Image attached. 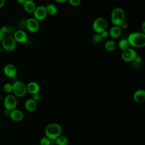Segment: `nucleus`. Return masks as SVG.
<instances>
[{
    "label": "nucleus",
    "mask_w": 145,
    "mask_h": 145,
    "mask_svg": "<svg viewBox=\"0 0 145 145\" xmlns=\"http://www.w3.org/2000/svg\"><path fill=\"white\" fill-rule=\"evenodd\" d=\"M23 6L25 11L29 14L33 13L37 7L35 2L33 0H26Z\"/></svg>",
    "instance_id": "dca6fc26"
},
{
    "label": "nucleus",
    "mask_w": 145,
    "mask_h": 145,
    "mask_svg": "<svg viewBox=\"0 0 145 145\" xmlns=\"http://www.w3.org/2000/svg\"><path fill=\"white\" fill-rule=\"evenodd\" d=\"M127 40L130 46L134 48H142L145 46V33L142 32H134L130 33Z\"/></svg>",
    "instance_id": "f257e3e1"
},
{
    "label": "nucleus",
    "mask_w": 145,
    "mask_h": 145,
    "mask_svg": "<svg viewBox=\"0 0 145 145\" xmlns=\"http://www.w3.org/2000/svg\"><path fill=\"white\" fill-rule=\"evenodd\" d=\"M137 55L138 54L134 49L129 48L128 49L122 51L121 53V58L126 62H131L134 61Z\"/></svg>",
    "instance_id": "6e6552de"
},
{
    "label": "nucleus",
    "mask_w": 145,
    "mask_h": 145,
    "mask_svg": "<svg viewBox=\"0 0 145 145\" xmlns=\"http://www.w3.org/2000/svg\"><path fill=\"white\" fill-rule=\"evenodd\" d=\"M62 132V126L58 123L53 122L48 124L45 128L44 134L46 137L50 140H54Z\"/></svg>",
    "instance_id": "f03ea898"
},
{
    "label": "nucleus",
    "mask_w": 145,
    "mask_h": 145,
    "mask_svg": "<svg viewBox=\"0 0 145 145\" xmlns=\"http://www.w3.org/2000/svg\"><path fill=\"white\" fill-rule=\"evenodd\" d=\"M1 95H0V101H1Z\"/></svg>",
    "instance_id": "4c0bfd02"
},
{
    "label": "nucleus",
    "mask_w": 145,
    "mask_h": 145,
    "mask_svg": "<svg viewBox=\"0 0 145 145\" xmlns=\"http://www.w3.org/2000/svg\"><path fill=\"white\" fill-rule=\"evenodd\" d=\"M100 35H101V37H103V39H106V38H108V37H109V32H108V31H107L106 29V30H105V31H103L102 32H101L100 33Z\"/></svg>",
    "instance_id": "cd10ccee"
},
{
    "label": "nucleus",
    "mask_w": 145,
    "mask_h": 145,
    "mask_svg": "<svg viewBox=\"0 0 145 145\" xmlns=\"http://www.w3.org/2000/svg\"><path fill=\"white\" fill-rule=\"evenodd\" d=\"M144 26H145V22H143V24H142V32L143 33H145V31H144Z\"/></svg>",
    "instance_id": "c9c22d12"
},
{
    "label": "nucleus",
    "mask_w": 145,
    "mask_h": 145,
    "mask_svg": "<svg viewBox=\"0 0 145 145\" xmlns=\"http://www.w3.org/2000/svg\"><path fill=\"white\" fill-rule=\"evenodd\" d=\"M5 4V0H0V8H2Z\"/></svg>",
    "instance_id": "473e14b6"
},
{
    "label": "nucleus",
    "mask_w": 145,
    "mask_h": 145,
    "mask_svg": "<svg viewBox=\"0 0 145 145\" xmlns=\"http://www.w3.org/2000/svg\"><path fill=\"white\" fill-rule=\"evenodd\" d=\"M3 89L6 93H10L12 91V84L10 83H6L3 86Z\"/></svg>",
    "instance_id": "b1692460"
},
{
    "label": "nucleus",
    "mask_w": 145,
    "mask_h": 145,
    "mask_svg": "<svg viewBox=\"0 0 145 145\" xmlns=\"http://www.w3.org/2000/svg\"><path fill=\"white\" fill-rule=\"evenodd\" d=\"M51 141L49 138L46 137H42L40 140V145H50Z\"/></svg>",
    "instance_id": "393cba45"
},
{
    "label": "nucleus",
    "mask_w": 145,
    "mask_h": 145,
    "mask_svg": "<svg viewBox=\"0 0 145 145\" xmlns=\"http://www.w3.org/2000/svg\"><path fill=\"white\" fill-rule=\"evenodd\" d=\"M1 31L5 35L6 33H8V27L7 26H6V25H4V26H2L1 28H0Z\"/></svg>",
    "instance_id": "c756f323"
},
{
    "label": "nucleus",
    "mask_w": 145,
    "mask_h": 145,
    "mask_svg": "<svg viewBox=\"0 0 145 145\" xmlns=\"http://www.w3.org/2000/svg\"><path fill=\"white\" fill-rule=\"evenodd\" d=\"M45 8L48 15L50 16L55 15L58 12V8L57 6L52 3L48 4L46 6H45Z\"/></svg>",
    "instance_id": "6ab92c4d"
},
{
    "label": "nucleus",
    "mask_w": 145,
    "mask_h": 145,
    "mask_svg": "<svg viewBox=\"0 0 145 145\" xmlns=\"http://www.w3.org/2000/svg\"><path fill=\"white\" fill-rule=\"evenodd\" d=\"M133 99L137 103H141L145 100V91L142 89H138L133 94Z\"/></svg>",
    "instance_id": "2eb2a0df"
},
{
    "label": "nucleus",
    "mask_w": 145,
    "mask_h": 145,
    "mask_svg": "<svg viewBox=\"0 0 145 145\" xmlns=\"http://www.w3.org/2000/svg\"><path fill=\"white\" fill-rule=\"evenodd\" d=\"M5 109L8 111H11L16 109L18 105V101L14 95L8 94L6 95L3 100Z\"/></svg>",
    "instance_id": "0eeeda50"
},
{
    "label": "nucleus",
    "mask_w": 145,
    "mask_h": 145,
    "mask_svg": "<svg viewBox=\"0 0 145 145\" xmlns=\"http://www.w3.org/2000/svg\"><path fill=\"white\" fill-rule=\"evenodd\" d=\"M56 2L58 3H63L64 2H65L66 1H67V0H54Z\"/></svg>",
    "instance_id": "f704fd0d"
},
{
    "label": "nucleus",
    "mask_w": 145,
    "mask_h": 145,
    "mask_svg": "<svg viewBox=\"0 0 145 145\" xmlns=\"http://www.w3.org/2000/svg\"><path fill=\"white\" fill-rule=\"evenodd\" d=\"M33 18L38 20L39 22L43 21L45 20L48 15L45 6H39L35 8L33 12Z\"/></svg>",
    "instance_id": "1a4fd4ad"
},
{
    "label": "nucleus",
    "mask_w": 145,
    "mask_h": 145,
    "mask_svg": "<svg viewBox=\"0 0 145 145\" xmlns=\"http://www.w3.org/2000/svg\"><path fill=\"white\" fill-rule=\"evenodd\" d=\"M1 42L3 49L9 52L14 51L17 46L16 41L15 40L13 36L11 35L5 36Z\"/></svg>",
    "instance_id": "39448f33"
},
{
    "label": "nucleus",
    "mask_w": 145,
    "mask_h": 145,
    "mask_svg": "<svg viewBox=\"0 0 145 145\" xmlns=\"http://www.w3.org/2000/svg\"><path fill=\"white\" fill-rule=\"evenodd\" d=\"M56 145H68L69 139L65 135H61L54 140Z\"/></svg>",
    "instance_id": "412c9836"
},
{
    "label": "nucleus",
    "mask_w": 145,
    "mask_h": 145,
    "mask_svg": "<svg viewBox=\"0 0 145 145\" xmlns=\"http://www.w3.org/2000/svg\"><path fill=\"white\" fill-rule=\"evenodd\" d=\"M25 26L28 31L31 33L37 32L40 28L39 22L34 18H29L25 21Z\"/></svg>",
    "instance_id": "9d476101"
},
{
    "label": "nucleus",
    "mask_w": 145,
    "mask_h": 145,
    "mask_svg": "<svg viewBox=\"0 0 145 145\" xmlns=\"http://www.w3.org/2000/svg\"><path fill=\"white\" fill-rule=\"evenodd\" d=\"M12 84V91L15 97H23L27 93L26 85L22 82L17 80L14 82Z\"/></svg>",
    "instance_id": "20e7f679"
},
{
    "label": "nucleus",
    "mask_w": 145,
    "mask_h": 145,
    "mask_svg": "<svg viewBox=\"0 0 145 145\" xmlns=\"http://www.w3.org/2000/svg\"><path fill=\"white\" fill-rule=\"evenodd\" d=\"M13 37L16 42L25 43L28 40V36L27 33L22 29H18L14 33Z\"/></svg>",
    "instance_id": "f8f14e48"
},
{
    "label": "nucleus",
    "mask_w": 145,
    "mask_h": 145,
    "mask_svg": "<svg viewBox=\"0 0 145 145\" xmlns=\"http://www.w3.org/2000/svg\"><path fill=\"white\" fill-rule=\"evenodd\" d=\"M3 73L9 78H14L17 75L16 67L12 64H7L3 67Z\"/></svg>",
    "instance_id": "9b49d317"
},
{
    "label": "nucleus",
    "mask_w": 145,
    "mask_h": 145,
    "mask_svg": "<svg viewBox=\"0 0 145 145\" xmlns=\"http://www.w3.org/2000/svg\"><path fill=\"white\" fill-rule=\"evenodd\" d=\"M8 116L12 121L15 122L21 121L24 118V113L23 112L17 109L10 111Z\"/></svg>",
    "instance_id": "ddd939ff"
},
{
    "label": "nucleus",
    "mask_w": 145,
    "mask_h": 145,
    "mask_svg": "<svg viewBox=\"0 0 145 145\" xmlns=\"http://www.w3.org/2000/svg\"><path fill=\"white\" fill-rule=\"evenodd\" d=\"M25 1H26V0H17V2H18L19 4L22 5L25 3Z\"/></svg>",
    "instance_id": "72a5a7b5"
},
{
    "label": "nucleus",
    "mask_w": 145,
    "mask_h": 145,
    "mask_svg": "<svg viewBox=\"0 0 145 145\" xmlns=\"http://www.w3.org/2000/svg\"><path fill=\"white\" fill-rule=\"evenodd\" d=\"M26 87L27 92L31 95L39 93L40 91V87L39 84L35 82H29L27 85H26Z\"/></svg>",
    "instance_id": "4468645a"
},
{
    "label": "nucleus",
    "mask_w": 145,
    "mask_h": 145,
    "mask_svg": "<svg viewBox=\"0 0 145 145\" xmlns=\"http://www.w3.org/2000/svg\"><path fill=\"white\" fill-rule=\"evenodd\" d=\"M69 3L72 6H78L81 3V0H67Z\"/></svg>",
    "instance_id": "a878e982"
},
{
    "label": "nucleus",
    "mask_w": 145,
    "mask_h": 145,
    "mask_svg": "<svg viewBox=\"0 0 145 145\" xmlns=\"http://www.w3.org/2000/svg\"><path fill=\"white\" fill-rule=\"evenodd\" d=\"M31 99L34 100L35 101H36V103L39 101H40V100L41 99V95H40L39 93H35V94H33L31 95Z\"/></svg>",
    "instance_id": "bb28decb"
},
{
    "label": "nucleus",
    "mask_w": 145,
    "mask_h": 145,
    "mask_svg": "<svg viewBox=\"0 0 145 145\" xmlns=\"http://www.w3.org/2000/svg\"><path fill=\"white\" fill-rule=\"evenodd\" d=\"M25 109L29 112H33L35 111L37 107V104L36 101L33 100L31 98L27 99L24 103Z\"/></svg>",
    "instance_id": "f3484780"
},
{
    "label": "nucleus",
    "mask_w": 145,
    "mask_h": 145,
    "mask_svg": "<svg viewBox=\"0 0 145 145\" xmlns=\"http://www.w3.org/2000/svg\"><path fill=\"white\" fill-rule=\"evenodd\" d=\"M127 26H128L127 23L125 21V22H123L121 24V25H120V28H121V29L122 30V29H126V28H127Z\"/></svg>",
    "instance_id": "7c9ffc66"
},
{
    "label": "nucleus",
    "mask_w": 145,
    "mask_h": 145,
    "mask_svg": "<svg viewBox=\"0 0 145 145\" xmlns=\"http://www.w3.org/2000/svg\"><path fill=\"white\" fill-rule=\"evenodd\" d=\"M1 46H0V53H1Z\"/></svg>",
    "instance_id": "e433bc0d"
},
{
    "label": "nucleus",
    "mask_w": 145,
    "mask_h": 145,
    "mask_svg": "<svg viewBox=\"0 0 145 145\" xmlns=\"http://www.w3.org/2000/svg\"><path fill=\"white\" fill-rule=\"evenodd\" d=\"M5 36V35L0 29V42H1L2 41V40L3 39Z\"/></svg>",
    "instance_id": "2f4dec72"
},
{
    "label": "nucleus",
    "mask_w": 145,
    "mask_h": 145,
    "mask_svg": "<svg viewBox=\"0 0 145 145\" xmlns=\"http://www.w3.org/2000/svg\"><path fill=\"white\" fill-rule=\"evenodd\" d=\"M142 61V57L139 55H137V56L135 57V58L133 62H134L135 63H136L137 64H140L141 63Z\"/></svg>",
    "instance_id": "c85d7f7f"
},
{
    "label": "nucleus",
    "mask_w": 145,
    "mask_h": 145,
    "mask_svg": "<svg viewBox=\"0 0 145 145\" xmlns=\"http://www.w3.org/2000/svg\"><path fill=\"white\" fill-rule=\"evenodd\" d=\"M108 27L107 20L103 17H98L96 18L92 23V28L95 33H100L106 29Z\"/></svg>",
    "instance_id": "423d86ee"
},
{
    "label": "nucleus",
    "mask_w": 145,
    "mask_h": 145,
    "mask_svg": "<svg viewBox=\"0 0 145 145\" xmlns=\"http://www.w3.org/2000/svg\"><path fill=\"white\" fill-rule=\"evenodd\" d=\"M103 40V37H101L100 33H95L92 37V41L93 43L96 44H98L101 43Z\"/></svg>",
    "instance_id": "5701e85b"
},
{
    "label": "nucleus",
    "mask_w": 145,
    "mask_h": 145,
    "mask_svg": "<svg viewBox=\"0 0 145 145\" xmlns=\"http://www.w3.org/2000/svg\"><path fill=\"white\" fill-rule=\"evenodd\" d=\"M118 48H120V49H121L122 51L128 49L130 46L127 39H121L118 41Z\"/></svg>",
    "instance_id": "4be33fe9"
},
{
    "label": "nucleus",
    "mask_w": 145,
    "mask_h": 145,
    "mask_svg": "<svg viewBox=\"0 0 145 145\" xmlns=\"http://www.w3.org/2000/svg\"><path fill=\"white\" fill-rule=\"evenodd\" d=\"M117 44L113 40H108L104 44V48L105 50L108 52H112L116 48Z\"/></svg>",
    "instance_id": "aec40b11"
},
{
    "label": "nucleus",
    "mask_w": 145,
    "mask_h": 145,
    "mask_svg": "<svg viewBox=\"0 0 145 145\" xmlns=\"http://www.w3.org/2000/svg\"><path fill=\"white\" fill-rule=\"evenodd\" d=\"M122 29L120 26L113 25L112 27L109 32V35L113 39H117L119 37L122 33Z\"/></svg>",
    "instance_id": "a211bd4d"
},
{
    "label": "nucleus",
    "mask_w": 145,
    "mask_h": 145,
    "mask_svg": "<svg viewBox=\"0 0 145 145\" xmlns=\"http://www.w3.org/2000/svg\"><path fill=\"white\" fill-rule=\"evenodd\" d=\"M125 13L123 10L120 7L114 8L110 15V20L113 25L120 26L121 23L125 22Z\"/></svg>",
    "instance_id": "7ed1b4c3"
}]
</instances>
